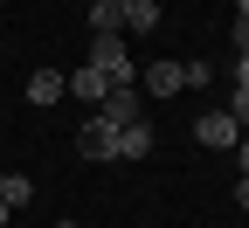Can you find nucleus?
<instances>
[{
    "label": "nucleus",
    "instance_id": "aec40b11",
    "mask_svg": "<svg viewBox=\"0 0 249 228\" xmlns=\"http://www.w3.org/2000/svg\"><path fill=\"white\" fill-rule=\"evenodd\" d=\"M55 228H83V221H55Z\"/></svg>",
    "mask_w": 249,
    "mask_h": 228
},
{
    "label": "nucleus",
    "instance_id": "1a4fd4ad",
    "mask_svg": "<svg viewBox=\"0 0 249 228\" xmlns=\"http://www.w3.org/2000/svg\"><path fill=\"white\" fill-rule=\"evenodd\" d=\"M152 152V124L139 118V124H124V132H118V159H145Z\"/></svg>",
    "mask_w": 249,
    "mask_h": 228
},
{
    "label": "nucleus",
    "instance_id": "412c9836",
    "mask_svg": "<svg viewBox=\"0 0 249 228\" xmlns=\"http://www.w3.org/2000/svg\"><path fill=\"white\" fill-rule=\"evenodd\" d=\"M229 7H235V0H229Z\"/></svg>",
    "mask_w": 249,
    "mask_h": 228
},
{
    "label": "nucleus",
    "instance_id": "f3484780",
    "mask_svg": "<svg viewBox=\"0 0 249 228\" xmlns=\"http://www.w3.org/2000/svg\"><path fill=\"white\" fill-rule=\"evenodd\" d=\"M235 166H242V173H249V132H242V139H235Z\"/></svg>",
    "mask_w": 249,
    "mask_h": 228
},
{
    "label": "nucleus",
    "instance_id": "f03ea898",
    "mask_svg": "<svg viewBox=\"0 0 249 228\" xmlns=\"http://www.w3.org/2000/svg\"><path fill=\"white\" fill-rule=\"evenodd\" d=\"M97 118L111 124V132H124V124H139V118H145V97H139V83H124V90H111L104 104H97Z\"/></svg>",
    "mask_w": 249,
    "mask_h": 228
},
{
    "label": "nucleus",
    "instance_id": "a211bd4d",
    "mask_svg": "<svg viewBox=\"0 0 249 228\" xmlns=\"http://www.w3.org/2000/svg\"><path fill=\"white\" fill-rule=\"evenodd\" d=\"M7 214H14V208H7V201H0V228H7Z\"/></svg>",
    "mask_w": 249,
    "mask_h": 228
},
{
    "label": "nucleus",
    "instance_id": "9b49d317",
    "mask_svg": "<svg viewBox=\"0 0 249 228\" xmlns=\"http://www.w3.org/2000/svg\"><path fill=\"white\" fill-rule=\"evenodd\" d=\"M28 193H35V180H28V173H7V166H0V201H7V208H21Z\"/></svg>",
    "mask_w": 249,
    "mask_h": 228
},
{
    "label": "nucleus",
    "instance_id": "dca6fc26",
    "mask_svg": "<svg viewBox=\"0 0 249 228\" xmlns=\"http://www.w3.org/2000/svg\"><path fill=\"white\" fill-rule=\"evenodd\" d=\"M235 208H242V214H249V173H242V180H235Z\"/></svg>",
    "mask_w": 249,
    "mask_h": 228
},
{
    "label": "nucleus",
    "instance_id": "7ed1b4c3",
    "mask_svg": "<svg viewBox=\"0 0 249 228\" xmlns=\"http://www.w3.org/2000/svg\"><path fill=\"white\" fill-rule=\"evenodd\" d=\"M194 139H201L208 152H235V139H242V124H235L229 111H201V118H194Z\"/></svg>",
    "mask_w": 249,
    "mask_h": 228
},
{
    "label": "nucleus",
    "instance_id": "f257e3e1",
    "mask_svg": "<svg viewBox=\"0 0 249 228\" xmlns=\"http://www.w3.org/2000/svg\"><path fill=\"white\" fill-rule=\"evenodd\" d=\"M90 62L124 90V83H139V62H132V49H124V35H97V49H90Z\"/></svg>",
    "mask_w": 249,
    "mask_h": 228
},
{
    "label": "nucleus",
    "instance_id": "39448f33",
    "mask_svg": "<svg viewBox=\"0 0 249 228\" xmlns=\"http://www.w3.org/2000/svg\"><path fill=\"white\" fill-rule=\"evenodd\" d=\"M111 90H118V83H111V76L97 70V62H83V70H70V97H83L90 111H97L104 97H111Z\"/></svg>",
    "mask_w": 249,
    "mask_h": 228
},
{
    "label": "nucleus",
    "instance_id": "6ab92c4d",
    "mask_svg": "<svg viewBox=\"0 0 249 228\" xmlns=\"http://www.w3.org/2000/svg\"><path fill=\"white\" fill-rule=\"evenodd\" d=\"M235 14H242V21H249V0H235Z\"/></svg>",
    "mask_w": 249,
    "mask_h": 228
},
{
    "label": "nucleus",
    "instance_id": "f8f14e48",
    "mask_svg": "<svg viewBox=\"0 0 249 228\" xmlns=\"http://www.w3.org/2000/svg\"><path fill=\"white\" fill-rule=\"evenodd\" d=\"M214 83V62H180V90H208Z\"/></svg>",
    "mask_w": 249,
    "mask_h": 228
},
{
    "label": "nucleus",
    "instance_id": "6e6552de",
    "mask_svg": "<svg viewBox=\"0 0 249 228\" xmlns=\"http://www.w3.org/2000/svg\"><path fill=\"white\" fill-rule=\"evenodd\" d=\"M90 35H124V0H90Z\"/></svg>",
    "mask_w": 249,
    "mask_h": 228
},
{
    "label": "nucleus",
    "instance_id": "0eeeda50",
    "mask_svg": "<svg viewBox=\"0 0 249 228\" xmlns=\"http://www.w3.org/2000/svg\"><path fill=\"white\" fill-rule=\"evenodd\" d=\"M62 97H70V76H62V70H35V76H28V104H35V111L62 104Z\"/></svg>",
    "mask_w": 249,
    "mask_h": 228
},
{
    "label": "nucleus",
    "instance_id": "20e7f679",
    "mask_svg": "<svg viewBox=\"0 0 249 228\" xmlns=\"http://www.w3.org/2000/svg\"><path fill=\"white\" fill-rule=\"evenodd\" d=\"M76 152H83V159H97V166H104V159H118V132H111V124H104L97 111L83 118V132H76Z\"/></svg>",
    "mask_w": 249,
    "mask_h": 228
},
{
    "label": "nucleus",
    "instance_id": "9d476101",
    "mask_svg": "<svg viewBox=\"0 0 249 228\" xmlns=\"http://www.w3.org/2000/svg\"><path fill=\"white\" fill-rule=\"evenodd\" d=\"M160 28V7L152 0H124V35H152Z\"/></svg>",
    "mask_w": 249,
    "mask_h": 228
},
{
    "label": "nucleus",
    "instance_id": "ddd939ff",
    "mask_svg": "<svg viewBox=\"0 0 249 228\" xmlns=\"http://www.w3.org/2000/svg\"><path fill=\"white\" fill-rule=\"evenodd\" d=\"M229 118L242 124V132H249V90H235V83H229Z\"/></svg>",
    "mask_w": 249,
    "mask_h": 228
},
{
    "label": "nucleus",
    "instance_id": "423d86ee",
    "mask_svg": "<svg viewBox=\"0 0 249 228\" xmlns=\"http://www.w3.org/2000/svg\"><path fill=\"white\" fill-rule=\"evenodd\" d=\"M139 97H180V62H145V76H139Z\"/></svg>",
    "mask_w": 249,
    "mask_h": 228
},
{
    "label": "nucleus",
    "instance_id": "2eb2a0df",
    "mask_svg": "<svg viewBox=\"0 0 249 228\" xmlns=\"http://www.w3.org/2000/svg\"><path fill=\"white\" fill-rule=\"evenodd\" d=\"M229 42H235V55L249 49V21H242V14H235V35H229Z\"/></svg>",
    "mask_w": 249,
    "mask_h": 228
},
{
    "label": "nucleus",
    "instance_id": "4468645a",
    "mask_svg": "<svg viewBox=\"0 0 249 228\" xmlns=\"http://www.w3.org/2000/svg\"><path fill=\"white\" fill-rule=\"evenodd\" d=\"M229 83H235V90H249V49H242V55L229 62Z\"/></svg>",
    "mask_w": 249,
    "mask_h": 228
}]
</instances>
